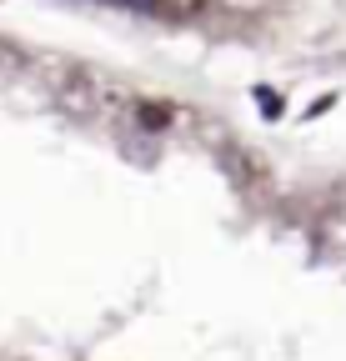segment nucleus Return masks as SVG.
I'll list each match as a JSON object with an SVG mask.
<instances>
[{
	"mask_svg": "<svg viewBox=\"0 0 346 361\" xmlns=\"http://www.w3.org/2000/svg\"><path fill=\"white\" fill-rule=\"evenodd\" d=\"M226 171L241 180V186H261V180H266V166L256 161L251 151H231V156H226Z\"/></svg>",
	"mask_w": 346,
	"mask_h": 361,
	"instance_id": "f257e3e1",
	"label": "nucleus"
},
{
	"mask_svg": "<svg viewBox=\"0 0 346 361\" xmlns=\"http://www.w3.org/2000/svg\"><path fill=\"white\" fill-rule=\"evenodd\" d=\"M136 121H141L146 130H166L176 116H171V106H161V101H156V106H151V101H141V106H136Z\"/></svg>",
	"mask_w": 346,
	"mask_h": 361,
	"instance_id": "f03ea898",
	"label": "nucleus"
}]
</instances>
